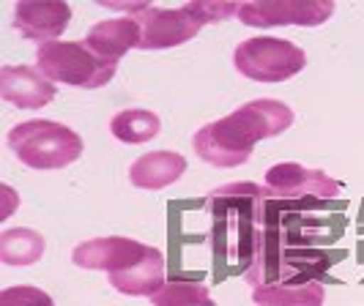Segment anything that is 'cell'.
<instances>
[{
  "instance_id": "obj_10",
  "label": "cell",
  "mask_w": 364,
  "mask_h": 306,
  "mask_svg": "<svg viewBox=\"0 0 364 306\" xmlns=\"http://www.w3.org/2000/svg\"><path fill=\"white\" fill-rule=\"evenodd\" d=\"M146 244L134 241V238H124V235H109V238H91L82 241L74 249L72 260L74 266L85 271H105V273H115L129 266H134L143 254H146Z\"/></svg>"
},
{
  "instance_id": "obj_14",
  "label": "cell",
  "mask_w": 364,
  "mask_h": 306,
  "mask_svg": "<svg viewBox=\"0 0 364 306\" xmlns=\"http://www.w3.org/2000/svg\"><path fill=\"white\" fill-rule=\"evenodd\" d=\"M109 288H115L121 295H134V298H151L164 282V254L154 246H148L146 254L124 271L107 273Z\"/></svg>"
},
{
  "instance_id": "obj_2",
  "label": "cell",
  "mask_w": 364,
  "mask_h": 306,
  "mask_svg": "<svg viewBox=\"0 0 364 306\" xmlns=\"http://www.w3.org/2000/svg\"><path fill=\"white\" fill-rule=\"evenodd\" d=\"M263 195H266V186L228 183L205 197V211L211 217L214 252L225 263L244 271L252 266V257H255Z\"/></svg>"
},
{
  "instance_id": "obj_18",
  "label": "cell",
  "mask_w": 364,
  "mask_h": 306,
  "mask_svg": "<svg viewBox=\"0 0 364 306\" xmlns=\"http://www.w3.org/2000/svg\"><path fill=\"white\" fill-rule=\"evenodd\" d=\"M159 115L151 112V109H121L112 121H109V131L118 143H127V145H143L148 140H154L159 134Z\"/></svg>"
},
{
  "instance_id": "obj_11",
  "label": "cell",
  "mask_w": 364,
  "mask_h": 306,
  "mask_svg": "<svg viewBox=\"0 0 364 306\" xmlns=\"http://www.w3.org/2000/svg\"><path fill=\"white\" fill-rule=\"evenodd\" d=\"M72 19V6L60 0H22L14 9V31L38 44L58 41Z\"/></svg>"
},
{
  "instance_id": "obj_15",
  "label": "cell",
  "mask_w": 364,
  "mask_h": 306,
  "mask_svg": "<svg viewBox=\"0 0 364 306\" xmlns=\"http://www.w3.org/2000/svg\"><path fill=\"white\" fill-rule=\"evenodd\" d=\"M186 173V159L176 151H151L143 153L137 162L129 167V180L137 189L156 192L181 178Z\"/></svg>"
},
{
  "instance_id": "obj_5",
  "label": "cell",
  "mask_w": 364,
  "mask_h": 306,
  "mask_svg": "<svg viewBox=\"0 0 364 306\" xmlns=\"http://www.w3.org/2000/svg\"><path fill=\"white\" fill-rule=\"evenodd\" d=\"M36 69L50 82L91 90L107 85L118 63L99 58L85 41H50L36 50Z\"/></svg>"
},
{
  "instance_id": "obj_7",
  "label": "cell",
  "mask_w": 364,
  "mask_h": 306,
  "mask_svg": "<svg viewBox=\"0 0 364 306\" xmlns=\"http://www.w3.org/2000/svg\"><path fill=\"white\" fill-rule=\"evenodd\" d=\"M266 189L272 192L274 197L291 200V202H299L304 208L326 205V202L340 197V192H343V186L328 173L312 170V167H304V164L296 162L274 164L272 170L266 173Z\"/></svg>"
},
{
  "instance_id": "obj_8",
  "label": "cell",
  "mask_w": 364,
  "mask_h": 306,
  "mask_svg": "<svg viewBox=\"0 0 364 306\" xmlns=\"http://www.w3.org/2000/svg\"><path fill=\"white\" fill-rule=\"evenodd\" d=\"M334 14L331 0H269V3H241L236 17L250 28H279V25H299V28H318Z\"/></svg>"
},
{
  "instance_id": "obj_19",
  "label": "cell",
  "mask_w": 364,
  "mask_h": 306,
  "mask_svg": "<svg viewBox=\"0 0 364 306\" xmlns=\"http://www.w3.org/2000/svg\"><path fill=\"white\" fill-rule=\"evenodd\" d=\"M151 304L154 306H214L211 301V293L203 282H192V279H183L176 276L170 282H164L162 288L151 295Z\"/></svg>"
},
{
  "instance_id": "obj_3",
  "label": "cell",
  "mask_w": 364,
  "mask_h": 306,
  "mask_svg": "<svg viewBox=\"0 0 364 306\" xmlns=\"http://www.w3.org/2000/svg\"><path fill=\"white\" fill-rule=\"evenodd\" d=\"M328 271V254L315 246H291L274 227L257 230L252 266L244 271V279L252 288L266 285H304L318 282Z\"/></svg>"
},
{
  "instance_id": "obj_12",
  "label": "cell",
  "mask_w": 364,
  "mask_h": 306,
  "mask_svg": "<svg viewBox=\"0 0 364 306\" xmlns=\"http://www.w3.org/2000/svg\"><path fill=\"white\" fill-rule=\"evenodd\" d=\"M0 96L19 109H38L55 99V85L33 66H3Z\"/></svg>"
},
{
  "instance_id": "obj_9",
  "label": "cell",
  "mask_w": 364,
  "mask_h": 306,
  "mask_svg": "<svg viewBox=\"0 0 364 306\" xmlns=\"http://www.w3.org/2000/svg\"><path fill=\"white\" fill-rule=\"evenodd\" d=\"M137 22L143 28V41L140 50H170L178 47L183 41L200 33L205 25L198 11L192 9V3H186L181 9H156L148 6L143 14H137Z\"/></svg>"
},
{
  "instance_id": "obj_17",
  "label": "cell",
  "mask_w": 364,
  "mask_h": 306,
  "mask_svg": "<svg viewBox=\"0 0 364 306\" xmlns=\"http://www.w3.org/2000/svg\"><path fill=\"white\" fill-rule=\"evenodd\" d=\"M326 290L321 282L304 285H266L252 290V301L257 306H323Z\"/></svg>"
},
{
  "instance_id": "obj_1",
  "label": "cell",
  "mask_w": 364,
  "mask_h": 306,
  "mask_svg": "<svg viewBox=\"0 0 364 306\" xmlns=\"http://www.w3.org/2000/svg\"><path fill=\"white\" fill-rule=\"evenodd\" d=\"M293 124V109L277 99H255L236 112L211 121L195 131L192 148L203 162L214 167H241L250 162L252 148L266 137H277Z\"/></svg>"
},
{
  "instance_id": "obj_20",
  "label": "cell",
  "mask_w": 364,
  "mask_h": 306,
  "mask_svg": "<svg viewBox=\"0 0 364 306\" xmlns=\"http://www.w3.org/2000/svg\"><path fill=\"white\" fill-rule=\"evenodd\" d=\"M0 306H55V301L38 288L31 285H14L0 293Z\"/></svg>"
},
{
  "instance_id": "obj_4",
  "label": "cell",
  "mask_w": 364,
  "mask_h": 306,
  "mask_svg": "<svg viewBox=\"0 0 364 306\" xmlns=\"http://www.w3.org/2000/svg\"><path fill=\"white\" fill-rule=\"evenodd\" d=\"M6 143L31 170H63L82 156V140L74 129L41 118L11 126Z\"/></svg>"
},
{
  "instance_id": "obj_16",
  "label": "cell",
  "mask_w": 364,
  "mask_h": 306,
  "mask_svg": "<svg viewBox=\"0 0 364 306\" xmlns=\"http://www.w3.org/2000/svg\"><path fill=\"white\" fill-rule=\"evenodd\" d=\"M47 249L44 235L31 230V227H11L0 233V260L3 266L11 268H28L41 260V254Z\"/></svg>"
},
{
  "instance_id": "obj_6",
  "label": "cell",
  "mask_w": 364,
  "mask_h": 306,
  "mask_svg": "<svg viewBox=\"0 0 364 306\" xmlns=\"http://www.w3.org/2000/svg\"><path fill=\"white\" fill-rule=\"evenodd\" d=\"M233 63L255 82H285L307 66V53L288 38L255 36L238 44Z\"/></svg>"
},
{
  "instance_id": "obj_13",
  "label": "cell",
  "mask_w": 364,
  "mask_h": 306,
  "mask_svg": "<svg viewBox=\"0 0 364 306\" xmlns=\"http://www.w3.org/2000/svg\"><path fill=\"white\" fill-rule=\"evenodd\" d=\"M140 41H143V28L137 17H118V19H105V22H96L88 36H85V44L91 47L93 53L105 60H112L118 63L129 50H140Z\"/></svg>"
}]
</instances>
